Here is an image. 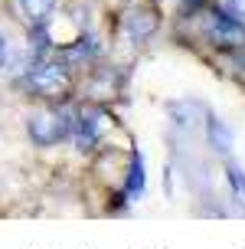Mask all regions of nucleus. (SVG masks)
<instances>
[{"label": "nucleus", "instance_id": "8", "mask_svg": "<svg viewBox=\"0 0 245 249\" xmlns=\"http://www.w3.org/2000/svg\"><path fill=\"white\" fill-rule=\"evenodd\" d=\"M206 135H209V144H212V151H219L222 158H229L232 154V128L226 122H219V118H206Z\"/></svg>", "mask_w": 245, "mask_h": 249}, {"label": "nucleus", "instance_id": "3", "mask_svg": "<svg viewBox=\"0 0 245 249\" xmlns=\"http://www.w3.org/2000/svg\"><path fill=\"white\" fill-rule=\"evenodd\" d=\"M203 33H206V39L212 46H219V50H239V46H245V23L239 17H232L229 10H222V7L206 13Z\"/></svg>", "mask_w": 245, "mask_h": 249}, {"label": "nucleus", "instance_id": "6", "mask_svg": "<svg viewBox=\"0 0 245 249\" xmlns=\"http://www.w3.org/2000/svg\"><path fill=\"white\" fill-rule=\"evenodd\" d=\"M147 190V167H144V154L134 151L131 164H128V180H124V197L128 200H141Z\"/></svg>", "mask_w": 245, "mask_h": 249}, {"label": "nucleus", "instance_id": "13", "mask_svg": "<svg viewBox=\"0 0 245 249\" xmlns=\"http://www.w3.org/2000/svg\"><path fill=\"white\" fill-rule=\"evenodd\" d=\"M199 3H203V0H186V10H196Z\"/></svg>", "mask_w": 245, "mask_h": 249}, {"label": "nucleus", "instance_id": "10", "mask_svg": "<svg viewBox=\"0 0 245 249\" xmlns=\"http://www.w3.org/2000/svg\"><path fill=\"white\" fill-rule=\"evenodd\" d=\"M16 3H20V10L30 23H46L52 7H56V0H16Z\"/></svg>", "mask_w": 245, "mask_h": 249}, {"label": "nucleus", "instance_id": "11", "mask_svg": "<svg viewBox=\"0 0 245 249\" xmlns=\"http://www.w3.org/2000/svg\"><path fill=\"white\" fill-rule=\"evenodd\" d=\"M226 177H229V184H232L235 200H239V203H245V171H242L235 161H229V167H226Z\"/></svg>", "mask_w": 245, "mask_h": 249}, {"label": "nucleus", "instance_id": "5", "mask_svg": "<svg viewBox=\"0 0 245 249\" xmlns=\"http://www.w3.org/2000/svg\"><path fill=\"white\" fill-rule=\"evenodd\" d=\"M95 39L92 36H82V39H75V43H69V46H62L59 53H56V62H62L65 69H79V66H85L88 59H95Z\"/></svg>", "mask_w": 245, "mask_h": 249}, {"label": "nucleus", "instance_id": "4", "mask_svg": "<svg viewBox=\"0 0 245 249\" xmlns=\"http://www.w3.org/2000/svg\"><path fill=\"white\" fill-rule=\"evenodd\" d=\"M79 151H92L101 141V115L98 112H72V135Z\"/></svg>", "mask_w": 245, "mask_h": 249}, {"label": "nucleus", "instance_id": "1", "mask_svg": "<svg viewBox=\"0 0 245 249\" xmlns=\"http://www.w3.org/2000/svg\"><path fill=\"white\" fill-rule=\"evenodd\" d=\"M23 89L39 95V99H65L72 89V79H69V69L62 62L36 59L23 69Z\"/></svg>", "mask_w": 245, "mask_h": 249}, {"label": "nucleus", "instance_id": "7", "mask_svg": "<svg viewBox=\"0 0 245 249\" xmlns=\"http://www.w3.org/2000/svg\"><path fill=\"white\" fill-rule=\"evenodd\" d=\"M124 30H128V36L134 39V43H144V39L154 36V30H157V13L154 10H134L124 20Z\"/></svg>", "mask_w": 245, "mask_h": 249}, {"label": "nucleus", "instance_id": "12", "mask_svg": "<svg viewBox=\"0 0 245 249\" xmlns=\"http://www.w3.org/2000/svg\"><path fill=\"white\" fill-rule=\"evenodd\" d=\"M222 10H229L232 17H245V0H226Z\"/></svg>", "mask_w": 245, "mask_h": 249}, {"label": "nucleus", "instance_id": "9", "mask_svg": "<svg viewBox=\"0 0 245 249\" xmlns=\"http://www.w3.org/2000/svg\"><path fill=\"white\" fill-rule=\"evenodd\" d=\"M30 62H33L30 56L16 53V46H13L10 39L0 33V72H23Z\"/></svg>", "mask_w": 245, "mask_h": 249}, {"label": "nucleus", "instance_id": "2", "mask_svg": "<svg viewBox=\"0 0 245 249\" xmlns=\"http://www.w3.org/2000/svg\"><path fill=\"white\" fill-rule=\"evenodd\" d=\"M26 131L39 148H52L72 135V112L69 108H39L26 118Z\"/></svg>", "mask_w": 245, "mask_h": 249}]
</instances>
